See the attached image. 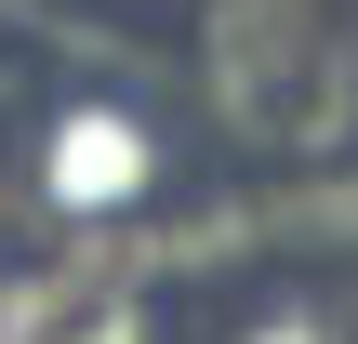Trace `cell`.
Masks as SVG:
<instances>
[{
	"label": "cell",
	"mask_w": 358,
	"mask_h": 344,
	"mask_svg": "<svg viewBox=\"0 0 358 344\" xmlns=\"http://www.w3.org/2000/svg\"><path fill=\"white\" fill-rule=\"evenodd\" d=\"M186 106L239 159H358V13L345 0H199Z\"/></svg>",
	"instance_id": "obj_1"
},
{
	"label": "cell",
	"mask_w": 358,
	"mask_h": 344,
	"mask_svg": "<svg viewBox=\"0 0 358 344\" xmlns=\"http://www.w3.org/2000/svg\"><path fill=\"white\" fill-rule=\"evenodd\" d=\"M213 344H358V305H345V292H319V278H279V292L226 305Z\"/></svg>",
	"instance_id": "obj_3"
},
{
	"label": "cell",
	"mask_w": 358,
	"mask_h": 344,
	"mask_svg": "<svg viewBox=\"0 0 358 344\" xmlns=\"http://www.w3.org/2000/svg\"><path fill=\"white\" fill-rule=\"evenodd\" d=\"M13 186L66 225L146 212L173 186V106L146 66H40L13 106Z\"/></svg>",
	"instance_id": "obj_2"
}]
</instances>
